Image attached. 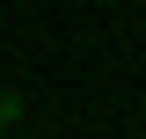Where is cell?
Listing matches in <instances>:
<instances>
[{
    "label": "cell",
    "instance_id": "cell-1",
    "mask_svg": "<svg viewBox=\"0 0 146 139\" xmlns=\"http://www.w3.org/2000/svg\"><path fill=\"white\" fill-rule=\"evenodd\" d=\"M22 117V103H15V95H0V124H15Z\"/></svg>",
    "mask_w": 146,
    "mask_h": 139
}]
</instances>
